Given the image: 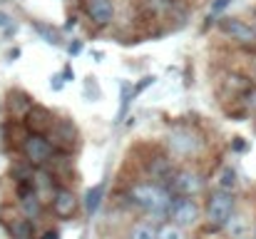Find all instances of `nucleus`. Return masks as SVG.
<instances>
[{"label":"nucleus","mask_w":256,"mask_h":239,"mask_svg":"<svg viewBox=\"0 0 256 239\" xmlns=\"http://www.w3.org/2000/svg\"><path fill=\"white\" fill-rule=\"evenodd\" d=\"M50 80H52V82H50V90H52V92H60V90L65 87V82H68V80L62 78V73H55Z\"/></svg>","instance_id":"32"},{"label":"nucleus","mask_w":256,"mask_h":239,"mask_svg":"<svg viewBox=\"0 0 256 239\" xmlns=\"http://www.w3.org/2000/svg\"><path fill=\"white\" fill-rule=\"evenodd\" d=\"M157 239H189V237H186V232H184L182 227H176V224L167 222V224H162V227H160Z\"/></svg>","instance_id":"25"},{"label":"nucleus","mask_w":256,"mask_h":239,"mask_svg":"<svg viewBox=\"0 0 256 239\" xmlns=\"http://www.w3.org/2000/svg\"><path fill=\"white\" fill-rule=\"evenodd\" d=\"M249 239H252V237H249Z\"/></svg>","instance_id":"39"},{"label":"nucleus","mask_w":256,"mask_h":239,"mask_svg":"<svg viewBox=\"0 0 256 239\" xmlns=\"http://www.w3.org/2000/svg\"><path fill=\"white\" fill-rule=\"evenodd\" d=\"M18 55H20V50H18V48H12V50H10V53H8V60H10V63H12V60H15V58H18Z\"/></svg>","instance_id":"36"},{"label":"nucleus","mask_w":256,"mask_h":239,"mask_svg":"<svg viewBox=\"0 0 256 239\" xmlns=\"http://www.w3.org/2000/svg\"><path fill=\"white\" fill-rule=\"evenodd\" d=\"M82 50H85V40H70V43H68V55H70V58L82 55Z\"/></svg>","instance_id":"30"},{"label":"nucleus","mask_w":256,"mask_h":239,"mask_svg":"<svg viewBox=\"0 0 256 239\" xmlns=\"http://www.w3.org/2000/svg\"><path fill=\"white\" fill-rule=\"evenodd\" d=\"M132 100H134V85L130 80H122L120 82V110L114 115V125H122V120H127V112L132 107Z\"/></svg>","instance_id":"19"},{"label":"nucleus","mask_w":256,"mask_h":239,"mask_svg":"<svg viewBox=\"0 0 256 239\" xmlns=\"http://www.w3.org/2000/svg\"><path fill=\"white\" fill-rule=\"evenodd\" d=\"M229 5H232V0H214V3H212V8H209V18H212V20H214V18H219Z\"/></svg>","instance_id":"28"},{"label":"nucleus","mask_w":256,"mask_h":239,"mask_svg":"<svg viewBox=\"0 0 256 239\" xmlns=\"http://www.w3.org/2000/svg\"><path fill=\"white\" fill-rule=\"evenodd\" d=\"M35 239H60V232L50 227V229H42V232H40V234H38Z\"/></svg>","instance_id":"33"},{"label":"nucleus","mask_w":256,"mask_h":239,"mask_svg":"<svg viewBox=\"0 0 256 239\" xmlns=\"http://www.w3.org/2000/svg\"><path fill=\"white\" fill-rule=\"evenodd\" d=\"M170 189L172 197H202L206 192V174L202 169H196L194 164H184L176 167L174 177L164 184Z\"/></svg>","instance_id":"3"},{"label":"nucleus","mask_w":256,"mask_h":239,"mask_svg":"<svg viewBox=\"0 0 256 239\" xmlns=\"http://www.w3.org/2000/svg\"><path fill=\"white\" fill-rule=\"evenodd\" d=\"M2 229L8 232V237L10 239H35L38 237V227H35V222L28 219L25 214H18V217L8 219V222L2 224Z\"/></svg>","instance_id":"15"},{"label":"nucleus","mask_w":256,"mask_h":239,"mask_svg":"<svg viewBox=\"0 0 256 239\" xmlns=\"http://www.w3.org/2000/svg\"><path fill=\"white\" fill-rule=\"evenodd\" d=\"M75 25H78V18H75V15H70V18H68V23H65V28H62V30H72V28H75Z\"/></svg>","instance_id":"35"},{"label":"nucleus","mask_w":256,"mask_h":239,"mask_svg":"<svg viewBox=\"0 0 256 239\" xmlns=\"http://www.w3.org/2000/svg\"><path fill=\"white\" fill-rule=\"evenodd\" d=\"M216 30L224 35V38H229V40H234L236 45H242V48H256V30L254 25H249L246 20H242V18H222L219 23H216Z\"/></svg>","instance_id":"8"},{"label":"nucleus","mask_w":256,"mask_h":239,"mask_svg":"<svg viewBox=\"0 0 256 239\" xmlns=\"http://www.w3.org/2000/svg\"><path fill=\"white\" fill-rule=\"evenodd\" d=\"M224 232L232 239H249V222H246V217L236 212V214L229 219V224L224 227Z\"/></svg>","instance_id":"23"},{"label":"nucleus","mask_w":256,"mask_h":239,"mask_svg":"<svg viewBox=\"0 0 256 239\" xmlns=\"http://www.w3.org/2000/svg\"><path fill=\"white\" fill-rule=\"evenodd\" d=\"M30 25H32V30H35L48 45H52V48L68 45V43L62 40V30H60V28H55V25H50V23H45V20H32Z\"/></svg>","instance_id":"18"},{"label":"nucleus","mask_w":256,"mask_h":239,"mask_svg":"<svg viewBox=\"0 0 256 239\" xmlns=\"http://www.w3.org/2000/svg\"><path fill=\"white\" fill-rule=\"evenodd\" d=\"M0 30H2V33H5L8 38H10V35H15V30H18L15 20H12V18H10L8 13H2V10H0Z\"/></svg>","instance_id":"26"},{"label":"nucleus","mask_w":256,"mask_h":239,"mask_svg":"<svg viewBox=\"0 0 256 239\" xmlns=\"http://www.w3.org/2000/svg\"><path fill=\"white\" fill-rule=\"evenodd\" d=\"M5 3H10V0H0V5H5Z\"/></svg>","instance_id":"37"},{"label":"nucleus","mask_w":256,"mask_h":239,"mask_svg":"<svg viewBox=\"0 0 256 239\" xmlns=\"http://www.w3.org/2000/svg\"><path fill=\"white\" fill-rule=\"evenodd\" d=\"M30 184H32V192L38 194V199H40L45 207H50V202L55 199L58 189L62 187V177H60L58 172L48 169V167H40V169H35Z\"/></svg>","instance_id":"12"},{"label":"nucleus","mask_w":256,"mask_h":239,"mask_svg":"<svg viewBox=\"0 0 256 239\" xmlns=\"http://www.w3.org/2000/svg\"><path fill=\"white\" fill-rule=\"evenodd\" d=\"M12 202L18 204V209L28 217V219H32V222H38L42 214H45V204L38 199V194L32 192V184H12Z\"/></svg>","instance_id":"13"},{"label":"nucleus","mask_w":256,"mask_h":239,"mask_svg":"<svg viewBox=\"0 0 256 239\" xmlns=\"http://www.w3.org/2000/svg\"><path fill=\"white\" fill-rule=\"evenodd\" d=\"M254 30H256V25H254Z\"/></svg>","instance_id":"38"},{"label":"nucleus","mask_w":256,"mask_h":239,"mask_svg":"<svg viewBox=\"0 0 256 239\" xmlns=\"http://www.w3.org/2000/svg\"><path fill=\"white\" fill-rule=\"evenodd\" d=\"M50 214L55 217V219H60V222H70V219H75L78 214H80V209H82V202H80V197H78V192L72 189V187H60L58 189V194H55V199L50 202Z\"/></svg>","instance_id":"9"},{"label":"nucleus","mask_w":256,"mask_h":239,"mask_svg":"<svg viewBox=\"0 0 256 239\" xmlns=\"http://www.w3.org/2000/svg\"><path fill=\"white\" fill-rule=\"evenodd\" d=\"M55 120H58V115H55L50 107H45V105H35V107L30 110V115L25 117L22 125H25L28 132H35V135H50Z\"/></svg>","instance_id":"14"},{"label":"nucleus","mask_w":256,"mask_h":239,"mask_svg":"<svg viewBox=\"0 0 256 239\" xmlns=\"http://www.w3.org/2000/svg\"><path fill=\"white\" fill-rule=\"evenodd\" d=\"M157 232H160V227L152 224L150 219H134L130 224L124 239H157Z\"/></svg>","instance_id":"20"},{"label":"nucleus","mask_w":256,"mask_h":239,"mask_svg":"<svg viewBox=\"0 0 256 239\" xmlns=\"http://www.w3.org/2000/svg\"><path fill=\"white\" fill-rule=\"evenodd\" d=\"M236 187H239V172L232 164H222V169L216 172V189L236 192Z\"/></svg>","instance_id":"22"},{"label":"nucleus","mask_w":256,"mask_h":239,"mask_svg":"<svg viewBox=\"0 0 256 239\" xmlns=\"http://www.w3.org/2000/svg\"><path fill=\"white\" fill-rule=\"evenodd\" d=\"M252 87V80L242 73H226L222 80V92L226 97H234V100H242L246 95V90Z\"/></svg>","instance_id":"16"},{"label":"nucleus","mask_w":256,"mask_h":239,"mask_svg":"<svg viewBox=\"0 0 256 239\" xmlns=\"http://www.w3.org/2000/svg\"><path fill=\"white\" fill-rule=\"evenodd\" d=\"M239 102L246 107V112H256V85H252V87L246 90V95H244Z\"/></svg>","instance_id":"27"},{"label":"nucleus","mask_w":256,"mask_h":239,"mask_svg":"<svg viewBox=\"0 0 256 239\" xmlns=\"http://www.w3.org/2000/svg\"><path fill=\"white\" fill-rule=\"evenodd\" d=\"M80 8L85 13L87 23L97 30H107L114 23V0H80Z\"/></svg>","instance_id":"11"},{"label":"nucleus","mask_w":256,"mask_h":239,"mask_svg":"<svg viewBox=\"0 0 256 239\" xmlns=\"http://www.w3.org/2000/svg\"><path fill=\"white\" fill-rule=\"evenodd\" d=\"M50 142L55 145L58 152H65V155H75L82 145V135H80V127L68 117V115H58L52 130H50Z\"/></svg>","instance_id":"5"},{"label":"nucleus","mask_w":256,"mask_h":239,"mask_svg":"<svg viewBox=\"0 0 256 239\" xmlns=\"http://www.w3.org/2000/svg\"><path fill=\"white\" fill-rule=\"evenodd\" d=\"M35 107V100L28 90L22 87H10L5 92V100H2V110H5V117L8 120H15V122H25V117L30 115V110Z\"/></svg>","instance_id":"10"},{"label":"nucleus","mask_w":256,"mask_h":239,"mask_svg":"<svg viewBox=\"0 0 256 239\" xmlns=\"http://www.w3.org/2000/svg\"><path fill=\"white\" fill-rule=\"evenodd\" d=\"M32 174H35V167H30L22 157L15 159L10 164V172H8V177L12 179V184H30L32 182Z\"/></svg>","instance_id":"21"},{"label":"nucleus","mask_w":256,"mask_h":239,"mask_svg":"<svg viewBox=\"0 0 256 239\" xmlns=\"http://www.w3.org/2000/svg\"><path fill=\"white\" fill-rule=\"evenodd\" d=\"M236 214V194L224 189L206 192L204 199V232H222L229 219Z\"/></svg>","instance_id":"2"},{"label":"nucleus","mask_w":256,"mask_h":239,"mask_svg":"<svg viewBox=\"0 0 256 239\" xmlns=\"http://www.w3.org/2000/svg\"><path fill=\"white\" fill-rule=\"evenodd\" d=\"M62 78L68 80V82H72L75 75H72V68H70V65H65V68H62Z\"/></svg>","instance_id":"34"},{"label":"nucleus","mask_w":256,"mask_h":239,"mask_svg":"<svg viewBox=\"0 0 256 239\" xmlns=\"http://www.w3.org/2000/svg\"><path fill=\"white\" fill-rule=\"evenodd\" d=\"M142 172L147 179H152L157 184H167L176 172V159L164 147H152V152L142 162Z\"/></svg>","instance_id":"6"},{"label":"nucleus","mask_w":256,"mask_h":239,"mask_svg":"<svg viewBox=\"0 0 256 239\" xmlns=\"http://www.w3.org/2000/svg\"><path fill=\"white\" fill-rule=\"evenodd\" d=\"M82 97L90 100V102H94V100H100V97H102V90H100L97 80L92 78V75H87V78L82 80Z\"/></svg>","instance_id":"24"},{"label":"nucleus","mask_w":256,"mask_h":239,"mask_svg":"<svg viewBox=\"0 0 256 239\" xmlns=\"http://www.w3.org/2000/svg\"><path fill=\"white\" fill-rule=\"evenodd\" d=\"M18 155L25 159L30 167L40 169V167H50V162L55 159L58 150H55V145L50 142V137H48V135H35V132H28V135L22 137V142H20Z\"/></svg>","instance_id":"4"},{"label":"nucleus","mask_w":256,"mask_h":239,"mask_svg":"<svg viewBox=\"0 0 256 239\" xmlns=\"http://www.w3.org/2000/svg\"><path fill=\"white\" fill-rule=\"evenodd\" d=\"M154 82H157V78H154V75H144L140 82H134V97H137V95H142V92H144L147 87H152Z\"/></svg>","instance_id":"29"},{"label":"nucleus","mask_w":256,"mask_h":239,"mask_svg":"<svg viewBox=\"0 0 256 239\" xmlns=\"http://www.w3.org/2000/svg\"><path fill=\"white\" fill-rule=\"evenodd\" d=\"M232 150L236 155H244V152H249V142L244 137H232Z\"/></svg>","instance_id":"31"},{"label":"nucleus","mask_w":256,"mask_h":239,"mask_svg":"<svg viewBox=\"0 0 256 239\" xmlns=\"http://www.w3.org/2000/svg\"><path fill=\"white\" fill-rule=\"evenodd\" d=\"M164 150H167L176 162L192 164V162H196V159L204 155V150H206V137H204V132H202L196 125L182 120V122H174L170 127V132H167V137H164Z\"/></svg>","instance_id":"1"},{"label":"nucleus","mask_w":256,"mask_h":239,"mask_svg":"<svg viewBox=\"0 0 256 239\" xmlns=\"http://www.w3.org/2000/svg\"><path fill=\"white\" fill-rule=\"evenodd\" d=\"M204 217V207L196 197H174V204H172V217L170 222L182 227L184 232L194 229Z\"/></svg>","instance_id":"7"},{"label":"nucleus","mask_w":256,"mask_h":239,"mask_svg":"<svg viewBox=\"0 0 256 239\" xmlns=\"http://www.w3.org/2000/svg\"><path fill=\"white\" fill-rule=\"evenodd\" d=\"M104 197H107V179H102V182L87 187V192L82 194V209H85L87 217H92V214L102 207Z\"/></svg>","instance_id":"17"}]
</instances>
